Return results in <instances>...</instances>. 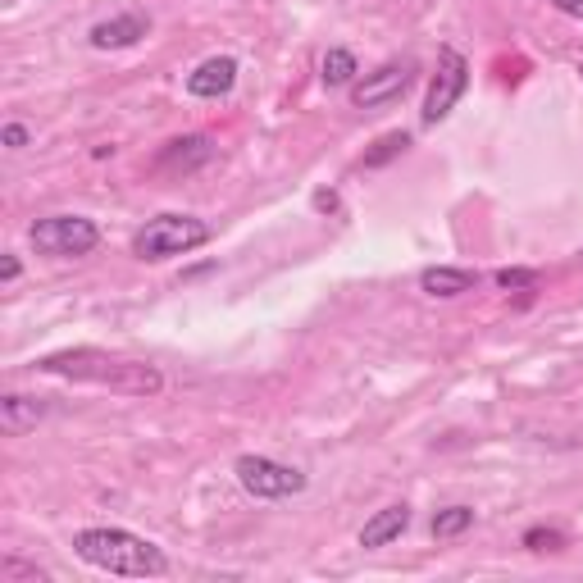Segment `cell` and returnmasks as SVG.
<instances>
[{
  "instance_id": "2e32d148",
  "label": "cell",
  "mask_w": 583,
  "mask_h": 583,
  "mask_svg": "<svg viewBox=\"0 0 583 583\" xmlns=\"http://www.w3.org/2000/svg\"><path fill=\"white\" fill-rule=\"evenodd\" d=\"M465 529H474L470 506H447V511L433 515V538H461Z\"/></svg>"
},
{
  "instance_id": "9a60e30c",
  "label": "cell",
  "mask_w": 583,
  "mask_h": 583,
  "mask_svg": "<svg viewBox=\"0 0 583 583\" xmlns=\"http://www.w3.org/2000/svg\"><path fill=\"white\" fill-rule=\"evenodd\" d=\"M410 151V133L406 128H397V133H383L379 142H374V151H365V169H383L388 160H397V155H406Z\"/></svg>"
},
{
  "instance_id": "ac0fdd59",
  "label": "cell",
  "mask_w": 583,
  "mask_h": 583,
  "mask_svg": "<svg viewBox=\"0 0 583 583\" xmlns=\"http://www.w3.org/2000/svg\"><path fill=\"white\" fill-rule=\"evenodd\" d=\"M19 579L41 583V579H46V570H37V565L19 561V556H5V561H0V583H19Z\"/></svg>"
},
{
  "instance_id": "5bb4252c",
  "label": "cell",
  "mask_w": 583,
  "mask_h": 583,
  "mask_svg": "<svg viewBox=\"0 0 583 583\" xmlns=\"http://www.w3.org/2000/svg\"><path fill=\"white\" fill-rule=\"evenodd\" d=\"M356 73H360L356 55L342 51V46H333V51L324 55V64H319V78H324V87H351V82H356Z\"/></svg>"
},
{
  "instance_id": "6da1fadb",
  "label": "cell",
  "mask_w": 583,
  "mask_h": 583,
  "mask_svg": "<svg viewBox=\"0 0 583 583\" xmlns=\"http://www.w3.org/2000/svg\"><path fill=\"white\" fill-rule=\"evenodd\" d=\"M41 374H60L73 383H92V388H110L119 397H160L164 392V374L146 360H128V356H110L101 347H69L55 351V356L37 360Z\"/></svg>"
},
{
  "instance_id": "277c9868",
  "label": "cell",
  "mask_w": 583,
  "mask_h": 583,
  "mask_svg": "<svg viewBox=\"0 0 583 583\" xmlns=\"http://www.w3.org/2000/svg\"><path fill=\"white\" fill-rule=\"evenodd\" d=\"M28 242L37 246L41 256L78 260V256H92L96 246H101V228L87 215H46L28 228Z\"/></svg>"
},
{
  "instance_id": "7402d4cb",
  "label": "cell",
  "mask_w": 583,
  "mask_h": 583,
  "mask_svg": "<svg viewBox=\"0 0 583 583\" xmlns=\"http://www.w3.org/2000/svg\"><path fill=\"white\" fill-rule=\"evenodd\" d=\"M315 210L333 215V210H338V192H315Z\"/></svg>"
},
{
  "instance_id": "8992f818",
  "label": "cell",
  "mask_w": 583,
  "mask_h": 583,
  "mask_svg": "<svg viewBox=\"0 0 583 583\" xmlns=\"http://www.w3.org/2000/svg\"><path fill=\"white\" fill-rule=\"evenodd\" d=\"M465 87H470V60H465L456 46H442L438 51V73L429 82V96H424V123H442L456 105H461Z\"/></svg>"
},
{
  "instance_id": "7c38bea8",
  "label": "cell",
  "mask_w": 583,
  "mask_h": 583,
  "mask_svg": "<svg viewBox=\"0 0 583 583\" xmlns=\"http://www.w3.org/2000/svg\"><path fill=\"white\" fill-rule=\"evenodd\" d=\"M420 287L429 292V297L451 301V297H465V292H474V287H479V274H474V269L433 265V269H424V274H420Z\"/></svg>"
},
{
  "instance_id": "8fae6325",
  "label": "cell",
  "mask_w": 583,
  "mask_h": 583,
  "mask_svg": "<svg viewBox=\"0 0 583 583\" xmlns=\"http://www.w3.org/2000/svg\"><path fill=\"white\" fill-rule=\"evenodd\" d=\"M410 529V506L406 502H392V506H383L374 520H365V529H360V547H388V543H397L401 533Z\"/></svg>"
},
{
  "instance_id": "ffe728a7",
  "label": "cell",
  "mask_w": 583,
  "mask_h": 583,
  "mask_svg": "<svg viewBox=\"0 0 583 583\" xmlns=\"http://www.w3.org/2000/svg\"><path fill=\"white\" fill-rule=\"evenodd\" d=\"M0 142L10 146V151H23V146L32 142V133L23 128V123H5V128H0Z\"/></svg>"
},
{
  "instance_id": "ba28073f",
  "label": "cell",
  "mask_w": 583,
  "mask_h": 583,
  "mask_svg": "<svg viewBox=\"0 0 583 583\" xmlns=\"http://www.w3.org/2000/svg\"><path fill=\"white\" fill-rule=\"evenodd\" d=\"M233 82H237L233 55H210V60H201L187 73V96H196V101H219V96L233 92Z\"/></svg>"
},
{
  "instance_id": "d6986e66",
  "label": "cell",
  "mask_w": 583,
  "mask_h": 583,
  "mask_svg": "<svg viewBox=\"0 0 583 583\" xmlns=\"http://www.w3.org/2000/svg\"><path fill=\"white\" fill-rule=\"evenodd\" d=\"M524 547H529V552H561L565 533L561 529H543V524H538V529L524 533Z\"/></svg>"
},
{
  "instance_id": "603a6c76",
  "label": "cell",
  "mask_w": 583,
  "mask_h": 583,
  "mask_svg": "<svg viewBox=\"0 0 583 583\" xmlns=\"http://www.w3.org/2000/svg\"><path fill=\"white\" fill-rule=\"evenodd\" d=\"M23 274V265H19V256H5V265H0V278H5V283H14V278Z\"/></svg>"
},
{
  "instance_id": "30bf717a",
  "label": "cell",
  "mask_w": 583,
  "mask_h": 583,
  "mask_svg": "<svg viewBox=\"0 0 583 583\" xmlns=\"http://www.w3.org/2000/svg\"><path fill=\"white\" fill-rule=\"evenodd\" d=\"M151 32V23L142 14H119V19H105L92 28V46L96 51H123V46H137V41Z\"/></svg>"
},
{
  "instance_id": "5b68a950",
  "label": "cell",
  "mask_w": 583,
  "mask_h": 583,
  "mask_svg": "<svg viewBox=\"0 0 583 583\" xmlns=\"http://www.w3.org/2000/svg\"><path fill=\"white\" fill-rule=\"evenodd\" d=\"M233 474L251 497H260V502H287V497L306 492V474H301L297 465L269 461V456H237Z\"/></svg>"
},
{
  "instance_id": "4fadbf2b",
  "label": "cell",
  "mask_w": 583,
  "mask_h": 583,
  "mask_svg": "<svg viewBox=\"0 0 583 583\" xmlns=\"http://www.w3.org/2000/svg\"><path fill=\"white\" fill-rule=\"evenodd\" d=\"M46 415V406L32 397H19V392H10V397H0V429L10 433V438H19V433L37 429V420Z\"/></svg>"
},
{
  "instance_id": "44dd1931",
  "label": "cell",
  "mask_w": 583,
  "mask_h": 583,
  "mask_svg": "<svg viewBox=\"0 0 583 583\" xmlns=\"http://www.w3.org/2000/svg\"><path fill=\"white\" fill-rule=\"evenodd\" d=\"M547 5H556V10L570 14V19H583V0H547Z\"/></svg>"
},
{
  "instance_id": "7a4b0ae2",
  "label": "cell",
  "mask_w": 583,
  "mask_h": 583,
  "mask_svg": "<svg viewBox=\"0 0 583 583\" xmlns=\"http://www.w3.org/2000/svg\"><path fill=\"white\" fill-rule=\"evenodd\" d=\"M73 552L82 561L92 565V570H105V574H119V579H160L169 570V556L142 538V533H128V529H82L73 538Z\"/></svg>"
},
{
  "instance_id": "3957f363",
  "label": "cell",
  "mask_w": 583,
  "mask_h": 583,
  "mask_svg": "<svg viewBox=\"0 0 583 583\" xmlns=\"http://www.w3.org/2000/svg\"><path fill=\"white\" fill-rule=\"evenodd\" d=\"M210 224H201L196 215H155L146 228H137L133 237V256L137 260H174V256H187L196 246L210 242Z\"/></svg>"
},
{
  "instance_id": "52a82bcc",
  "label": "cell",
  "mask_w": 583,
  "mask_h": 583,
  "mask_svg": "<svg viewBox=\"0 0 583 583\" xmlns=\"http://www.w3.org/2000/svg\"><path fill=\"white\" fill-rule=\"evenodd\" d=\"M410 78H415V64L410 60H388L379 64L374 73H365V78L351 82V105L356 110H379V105H392L406 96Z\"/></svg>"
},
{
  "instance_id": "cb8c5ba5",
  "label": "cell",
  "mask_w": 583,
  "mask_h": 583,
  "mask_svg": "<svg viewBox=\"0 0 583 583\" xmlns=\"http://www.w3.org/2000/svg\"><path fill=\"white\" fill-rule=\"evenodd\" d=\"M579 73H583V69H579Z\"/></svg>"
},
{
  "instance_id": "9c48e42d",
  "label": "cell",
  "mask_w": 583,
  "mask_h": 583,
  "mask_svg": "<svg viewBox=\"0 0 583 583\" xmlns=\"http://www.w3.org/2000/svg\"><path fill=\"white\" fill-rule=\"evenodd\" d=\"M215 160V142L205 133H192V137H178V142H169L160 151V160H155V169H164V174H192V169H201V164Z\"/></svg>"
},
{
  "instance_id": "e0dca14e",
  "label": "cell",
  "mask_w": 583,
  "mask_h": 583,
  "mask_svg": "<svg viewBox=\"0 0 583 583\" xmlns=\"http://www.w3.org/2000/svg\"><path fill=\"white\" fill-rule=\"evenodd\" d=\"M543 283V274L538 269H497V287L502 292H529V287Z\"/></svg>"
}]
</instances>
